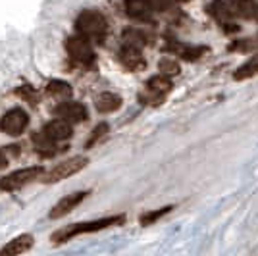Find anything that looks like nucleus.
<instances>
[{
  "label": "nucleus",
  "mask_w": 258,
  "mask_h": 256,
  "mask_svg": "<svg viewBox=\"0 0 258 256\" xmlns=\"http://www.w3.org/2000/svg\"><path fill=\"white\" fill-rule=\"evenodd\" d=\"M89 195H91V191H76V193H72V195H68V197H64V199H60V201L52 206L48 218H50V220H60V218L68 216L72 210H76L77 206L83 203Z\"/></svg>",
  "instance_id": "1a4fd4ad"
},
{
  "label": "nucleus",
  "mask_w": 258,
  "mask_h": 256,
  "mask_svg": "<svg viewBox=\"0 0 258 256\" xmlns=\"http://www.w3.org/2000/svg\"><path fill=\"white\" fill-rule=\"evenodd\" d=\"M149 4L152 6V10H158V12H166L172 8L173 0H149Z\"/></svg>",
  "instance_id": "b1692460"
},
{
  "label": "nucleus",
  "mask_w": 258,
  "mask_h": 256,
  "mask_svg": "<svg viewBox=\"0 0 258 256\" xmlns=\"http://www.w3.org/2000/svg\"><path fill=\"white\" fill-rule=\"evenodd\" d=\"M77 35L85 37L87 41H102L108 33L106 18L97 10H83L76 20Z\"/></svg>",
  "instance_id": "f03ea898"
},
{
  "label": "nucleus",
  "mask_w": 258,
  "mask_h": 256,
  "mask_svg": "<svg viewBox=\"0 0 258 256\" xmlns=\"http://www.w3.org/2000/svg\"><path fill=\"white\" fill-rule=\"evenodd\" d=\"M54 116H56V119H62V121H68L70 125H74V123L85 121L89 117V112L79 102H62L54 108Z\"/></svg>",
  "instance_id": "9d476101"
},
{
  "label": "nucleus",
  "mask_w": 258,
  "mask_h": 256,
  "mask_svg": "<svg viewBox=\"0 0 258 256\" xmlns=\"http://www.w3.org/2000/svg\"><path fill=\"white\" fill-rule=\"evenodd\" d=\"M95 106L100 114H112L119 110L121 106V96L118 93H112V91H106V93H100L95 100Z\"/></svg>",
  "instance_id": "2eb2a0df"
},
{
  "label": "nucleus",
  "mask_w": 258,
  "mask_h": 256,
  "mask_svg": "<svg viewBox=\"0 0 258 256\" xmlns=\"http://www.w3.org/2000/svg\"><path fill=\"white\" fill-rule=\"evenodd\" d=\"M210 14L216 20L224 25L237 22V18H241V10H239V0H214L210 4Z\"/></svg>",
  "instance_id": "6e6552de"
},
{
  "label": "nucleus",
  "mask_w": 258,
  "mask_h": 256,
  "mask_svg": "<svg viewBox=\"0 0 258 256\" xmlns=\"http://www.w3.org/2000/svg\"><path fill=\"white\" fill-rule=\"evenodd\" d=\"M33 245H35V237L31 233H22L0 248V256H22L27 250H31Z\"/></svg>",
  "instance_id": "f8f14e48"
},
{
  "label": "nucleus",
  "mask_w": 258,
  "mask_h": 256,
  "mask_svg": "<svg viewBox=\"0 0 258 256\" xmlns=\"http://www.w3.org/2000/svg\"><path fill=\"white\" fill-rule=\"evenodd\" d=\"M123 222H125V216L123 214L106 216V218H98V220H89V222H79V224L66 225L62 229L54 231L50 239H52V243H56V245H62V243H68V241L76 239L79 235L97 233V231H102V229H108V227L121 225Z\"/></svg>",
  "instance_id": "f257e3e1"
},
{
  "label": "nucleus",
  "mask_w": 258,
  "mask_h": 256,
  "mask_svg": "<svg viewBox=\"0 0 258 256\" xmlns=\"http://www.w3.org/2000/svg\"><path fill=\"white\" fill-rule=\"evenodd\" d=\"M6 166H8V160H6V156H4V152L0 150V170H2V168H6Z\"/></svg>",
  "instance_id": "393cba45"
},
{
  "label": "nucleus",
  "mask_w": 258,
  "mask_h": 256,
  "mask_svg": "<svg viewBox=\"0 0 258 256\" xmlns=\"http://www.w3.org/2000/svg\"><path fill=\"white\" fill-rule=\"evenodd\" d=\"M27 125H29V116L23 108H12L0 119V129L10 137H20Z\"/></svg>",
  "instance_id": "0eeeda50"
},
{
  "label": "nucleus",
  "mask_w": 258,
  "mask_h": 256,
  "mask_svg": "<svg viewBox=\"0 0 258 256\" xmlns=\"http://www.w3.org/2000/svg\"><path fill=\"white\" fill-rule=\"evenodd\" d=\"M173 44L175 46H168V50H172L175 56H179L183 60H189V62L199 60L206 52L205 46H191V44H179V43H173Z\"/></svg>",
  "instance_id": "dca6fc26"
},
{
  "label": "nucleus",
  "mask_w": 258,
  "mask_h": 256,
  "mask_svg": "<svg viewBox=\"0 0 258 256\" xmlns=\"http://www.w3.org/2000/svg\"><path fill=\"white\" fill-rule=\"evenodd\" d=\"M172 91V79L166 75H154L147 81L145 89L139 93V102L147 106H158L164 102L166 95Z\"/></svg>",
  "instance_id": "7ed1b4c3"
},
{
  "label": "nucleus",
  "mask_w": 258,
  "mask_h": 256,
  "mask_svg": "<svg viewBox=\"0 0 258 256\" xmlns=\"http://www.w3.org/2000/svg\"><path fill=\"white\" fill-rule=\"evenodd\" d=\"M158 68H160V75H166L170 79L179 74V64L175 60H162L160 64H158Z\"/></svg>",
  "instance_id": "4be33fe9"
},
{
  "label": "nucleus",
  "mask_w": 258,
  "mask_h": 256,
  "mask_svg": "<svg viewBox=\"0 0 258 256\" xmlns=\"http://www.w3.org/2000/svg\"><path fill=\"white\" fill-rule=\"evenodd\" d=\"M121 39H123V44L125 46H133V48H143L145 44H147V35L139 29H125L123 35H121Z\"/></svg>",
  "instance_id": "a211bd4d"
},
{
  "label": "nucleus",
  "mask_w": 258,
  "mask_h": 256,
  "mask_svg": "<svg viewBox=\"0 0 258 256\" xmlns=\"http://www.w3.org/2000/svg\"><path fill=\"white\" fill-rule=\"evenodd\" d=\"M175 2H187V0H175Z\"/></svg>",
  "instance_id": "a878e982"
},
{
  "label": "nucleus",
  "mask_w": 258,
  "mask_h": 256,
  "mask_svg": "<svg viewBox=\"0 0 258 256\" xmlns=\"http://www.w3.org/2000/svg\"><path fill=\"white\" fill-rule=\"evenodd\" d=\"M256 75H258V56H254V58L247 60V62L241 66L239 70H235L233 77H235L237 81H243V79H248V77H256Z\"/></svg>",
  "instance_id": "6ab92c4d"
},
{
  "label": "nucleus",
  "mask_w": 258,
  "mask_h": 256,
  "mask_svg": "<svg viewBox=\"0 0 258 256\" xmlns=\"http://www.w3.org/2000/svg\"><path fill=\"white\" fill-rule=\"evenodd\" d=\"M66 50L70 54V58L79 66H85V68H91L95 64V48L91 41H87L85 37L81 35H74L66 41Z\"/></svg>",
  "instance_id": "39448f33"
},
{
  "label": "nucleus",
  "mask_w": 258,
  "mask_h": 256,
  "mask_svg": "<svg viewBox=\"0 0 258 256\" xmlns=\"http://www.w3.org/2000/svg\"><path fill=\"white\" fill-rule=\"evenodd\" d=\"M16 95L22 96L25 102H31V104H37L39 102V96H37V91L33 89V87H20V89H16Z\"/></svg>",
  "instance_id": "5701e85b"
},
{
  "label": "nucleus",
  "mask_w": 258,
  "mask_h": 256,
  "mask_svg": "<svg viewBox=\"0 0 258 256\" xmlns=\"http://www.w3.org/2000/svg\"><path fill=\"white\" fill-rule=\"evenodd\" d=\"M173 210V206H164V208H160V210H152V212H147L141 216V225H151L154 224V222H158L160 218H164L166 214H170Z\"/></svg>",
  "instance_id": "412c9836"
},
{
  "label": "nucleus",
  "mask_w": 258,
  "mask_h": 256,
  "mask_svg": "<svg viewBox=\"0 0 258 256\" xmlns=\"http://www.w3.org/2000/svg\"><path fill=\"white\" fill-rule=\"evenodd\" d=\"M125 12L129 18L137 22H151L154 10L149 4V0H125Z\"/></svg>",
  "instance_id": "4468645a"
},
{
  "label": "nucleus",
  "mask_w": 258,
  "mask_h": 256,
  "mask_svg": "<svg viewBox=\"0 0 258 256\" xmlns=\"http://www.w3.org/2000/svg\"><path fill=\"white\" fill-rule=\"evenodd\" d=\"M87 164H89V158H87V156H74V158H68V160L56 164V166L50 168L48 171H43V175H41L39 179L43 183H46V185L58 183V181H62V179H68V177L79 173L83 168H87Z\"/></svg>",
  "instance_id": "20e7f679"
},
{
  "label": "nucleus",
  "mask_w": 258,
  "mask_h": 256,
  "mask_svg": "<svg viewBox=\"0 0 258 256\" xmlns=\"http://www.w3.org/2000/svg\"><path fill=\"white\" fill-rule=\"evenodd\" d=\"M43 175V168L41 166H33V168H23V170L12 171L8 175L0 177V191L2 193H12L22 189L31 181L39 179Z\"/></svg>",
  "instance_id": "423d86ee"
},
{
  "label": "nucleus",
  "mask_w": 258,
  "mask_h": 256,
  "mask_svg": "<svg viewBox=\"0 0 258 256\" xmlns=\"http://www.w3.org/2000/svg\"><path fill=\"white\" fill-rule=\"evenodd\" d=\"M41 133H43L48 141H52V143H56V145H60V143H64V141L72 139V135H74V127H72L68 121H62V119H52L50 123H46V125H44Z\"/></svg>",
  "instance_id": "9b49d317"
},
{
  "label": "nucleus",
  "mask_w": 258,
  "mask_h": 256,
  "mask_svg": "<svg viewBox=\"0 0 258 256\" xmlns=\"http://www.w3.org/2000/svg\"><path fill=\"white\" fill-rule=\"evenodd\" d=\"M118 58L119 64L123 66L125 70H129V72H141V70L147 68V60L143 58L141 50L139 48H133V46H125L123 44V48L119 50Z\"/></svg>",
  "instance_id": "ddd939ff"
},
{
  "label": "nucleus",
  "mask_w": 258,
  "mask_h": 256,
  "mask_svg": "<svg viewBox=\"0 0 258 256\" xmlns=\"http://www.w3.org/2000/svg\"><path fill=\"white\" fill-rule=\"evenodd\" d=\"M46 93L54 96V98H60L64 102V100H68L72 96V85L66 83V81H60V79H54V81H50L46 85Z\"/></svg>",
  "instance_id": "f3484780"
},
{
  "label": "nucleus",
  "mask_w": 258,
  "mask_h": 256,
  "mask_svg": "<svg viewBox=\"0 0 258 256\" xmlns=\"http://www.w3.org/2000/svg\"><path fill=\"white\" fill-rule=\"evenodd\" d=\"M108 131H110L108 123H104V121H102V123H98L97 127L91 131V135H89V141H87V145H85L87 149H91V147H95L97 143H100V141L108 135Z\"/></svg>",
  "instance_id": "aec40b11"
}]
</instances>
